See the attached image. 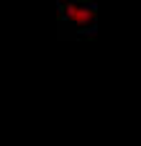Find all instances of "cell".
Wrapping results in <instances>:
<instances>
[{"label":"cell","mask_w":141,"mask_h":146,"mask_svg":"<svg viewBox=\"0 0 141 146\" xmlns=\"http://www.w3.org/2000/svg\"><path fill=\"white\" fill-rule=\"evenodd\" d=\"M62 21L80 36H90L95 33L98 28V8L92 3H82V0H74L72 5H67L62 13Z\"/></svg>","instance_id":"6da1fadb"},{"label":"cell","mask_w":141,"mask_h":146,"mask_svg":"<svg viewBox=\"0 0 141 146\" xmlns=\"http://www.w3.org/2000/svg\"><path fill=\"white\" fill-rule=\"evenodd\" d=\"M72 3H74V0H57V5H59V13H62L67 5H72Z\"/></svg>","instance_id":"7a4b0ae2"}]
</instances>
